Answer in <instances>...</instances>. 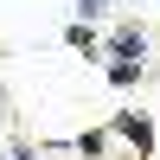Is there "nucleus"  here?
<instances>
[{
  "label": "nucleus",
  "mask_w": 160,
  "mask_h": 160,
  "mask_svg": "<svg viewBox=\"0 0 160 160\" xmlns=\"http://www.w3.org/2000/svg\"><path fill=\"white\" fill-rule=\"evenodd\" d=\"M109 51L128 58V64H141V58H148V32H141V26H122V32L109 38Z\"/></svg>",
  "instance_id": "1"
},
{
  "label": "nucleus",
  "mask_w": 160,
  "mask_h": 160,
  "mask_svg": "<svg viewBox=\"0 0 160 160\" xmlns=\"http://www.w3.org/2000/svg\"><path fill=\"white\" fill-rule=\"evenodd\" d=\"M115 128H122V135H128V141H135V148H141V154H148V148H154V128H148V122H141V115H115Z\"/></svg>",
  "instance_id": "2"
},
{
  "label": "nucleus",
  "mask_w": 160,
  "mask_h": 160,
  "mask_svg": "<svg viewBox=\"0 0 160 160\" xmlns=\"http://www.w3.org/2000/svg\"><path fill=\"white\" fill-rule=\"evenodd\" d=\"M135 77H141V64H128V58L109 64V83H135Z\"/></svg>",
  "instance_id": "3"
},
{
  "label": "nucleus",
  "mask_w": 160,
  "mask_h": 160,
  "mask_svg": "<svg viewBox=\"0 0 160 160\" xmlns=\"http://www.w3.org/2000/svg\"><path fill=\"white\" fill-rule=\"evenodd\" d=\"M77 13H83V19H96V13H109V0H77Z\"/></svg>",
  "instance_id": "4"
},
{
  "label": "nucleus",
  "mask_w": 160,
  "mask_h": 160,
  "mask_svg": "<svg viewBox=\"0 0 160 160\" xmlns=\"http://www.w3.org/2000/svg\"><path fill=\"white\" fill-rule=\"evenodd\" d=\"M7 160H38V154H32V148H13V154H7Z\"/></svg>",
  "instance_id": "5"
}]
</instances>
